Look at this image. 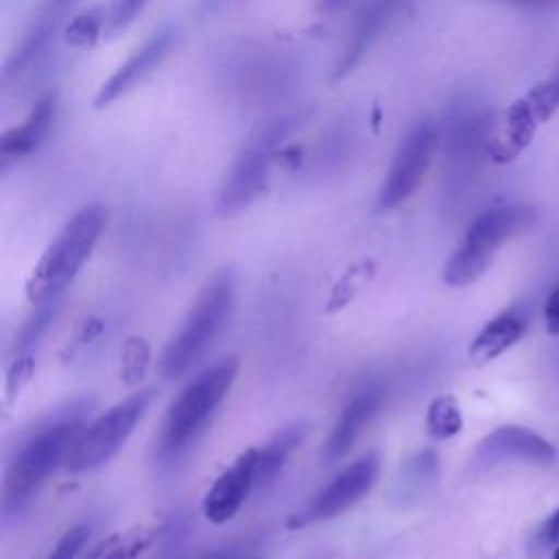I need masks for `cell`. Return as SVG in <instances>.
I'll return each instance as SVG.
<instances>
[{"label": "cell", "instance_id": "13", "mask_svg": "<svg viewBox=\"0 0 559 559\" xmlns=\"http://www.w3.org/2000/svg\"><path fill=\"white\" fill-rule=\"evenodd\" d=\"M382 402H384V389L378 384H369V386L356 391L347 400V404L343 406L336 424L332 426V430L323 443V461L325 463H334L352 450V445L356 443V439L360 437L365 426L380 411Z\"/></svg>", "mask_w": 559, "mask_h": 559}, {"label": "cell", "instance_id": "15", "mask_svg": "<svg viewBox=\"0 0 559 559\" xmlns=\"http://www.w3.org/2000/svg\"><path fill=\"white\" fill-rule=\"evenodd\" d=\"M537 124L539 120L528 100L524 96L513 100L502 116V129L489 131L487 153L500 164L515 159L533 142Z\"/></svg>", "mask_w": 559, "mask_h": 559}, {"label": "cell", "instance_id": "21", "mask_svg": "<svg viewBox=\"0 0 559 559\" xmlns=\"http://www.w3.org/2000/svg\"><path fill=\"white\" fill-rule=\"evenodd\" d=\"M59 301H46L35 306V312L26 319V323L20 328L17 336H15V352L17 356H31V349L37 347V343L41 341V336L48 332L50 323L55 321L57 312H59Z\"/></svg>", "mask_w": 559, "mask_h": 559}, {"label": "cell", "instance_id": "29", "mask_svg": "<svg viewBox=\"0 0 559 559\" xmlns=\"http://www.w3.org/2000/svg\"><path fill=\"white\" fill-rule=\"evenodd\" d=\"M537 539L544 546H559V509H555L537 531Z\"/></svg>", "mask_w": 559, "mask_h": 559}, {"label": "cell", "instance_id": "6", "mask_svg": "<svg viewBox=\"0 0 559 559\" xmlns=\"http://www.w3.org/2000/svg\"><path fill=\"white\" fill-rule=\"evenodd\" d=\"M155 397V389H142L122 402L114 404L92 424H87L76 437L68 459L66 469L81 474L103 467L107 461L116 456V452L124 445V441L135 430L138 421L144 417L146 408Z\"/></svg>", "mask_w": 559, "mask_h": 559}, {"label": "cell", "instance_id": "19", "mask_svg": "<svg viewBox=\"0 0 559 559\" xmlns=\"http://www.w3.org/2000/svg\"><path fill=\"white\" fill-rule=\"evenodd\" d=\"M437 467H439V456L430 448H424L415 452L411 459H406L397 478V498L404 500V498L417 496L435 478Z\"/></svg>", "mask_w": 559, "mask_h": 559}, {"label": "cell", "instance_id": "20", "mask_svg": "<svg viewBox=\"0 0 559 559\" xmlns=\"http://www.w3.org/2000/svg\"><path fill=\"white\" fill-rule=\"evenodd\" d=\"M426 428L435 439H450L461 432L463 415L454 395H439L426 413Z\"/></svg>", "mask_w": 559, "mask_h": 559}, {"label": "cell", "instance_id": "24", "mask_svg": "<svg viewBox=\"0 0 559 559\" xmlns=\"http://www.w3.org/2000/svg\"><path fill=\"white\" fill-rule=\"evenodd\" d=\"M148 356H151V349L146 345L144 338H129L122 347V378L127 384H135L146 367H148Z\"/></svg>", "mask_w": 559, "mask_h": 559}, {"label": "cell", "instance_id": "3", "mask_svg": "<svg viewBox=\"0 0 559 559\" xmlns=\"http://www.w3.org/2000/svg\"><path fill=\"white\" fill-rule=\"evenodd\" d=\"M238 358L229 356L188 382L173 400L157 437V450L164 459H177L203 432L214 411L221 406L238 376Z\"/></svg>", "mask_w": 559, "mask_h": 559}, {"label": "cell", "instance_id": "11", "mask_svg": "<svg viewBox=\"0 0 559 559\" xmlns=\"http://www.w3.org/2000/svg\"><path fill=\"white\" fill-rule=\"evenodd\" d=\"M255 463L258 448H247L207 489L203 498V515L212 524H225L240 511L249 491L255 487Z\"/></svg>", "mask_w": 559, "mask_h": 559}, {"label": "cell", "instance_id": "18", "mask_svg": "<svg viewBox=\"0 0 559 559\" xmlns=\"http://www.w3.org/2000/svg\"><path fill=\"white\" fill-rule=\"evenodd\" d=\"M306 426L304 424H290L284 426L280 432H275L262 448H258V463H255V487H264L269 485L280 469L284 467V463L288 461V456L293 454L295 448H299V443L306 437Z\"/></svg>", "mask_w": 559, "mask_h": 559}, {"label": "cell", "instance_id": "27", "mask_svg": "<svg viewBox=\"0 0 559 559\" xmlns=\"http://www.w3.org/2000/svg\"><path fill=\"white\" fill-rule=\"evenodd\" d=\"M31 371H33V358L31 356H15L13 358V362L9 367V376H7V395H9V400H13L20 393V389L28 380Z\"/></svg>", "mask_w": 559, "mask_h": 559}, {"label": "cell", "instance_id": "23", "mask_svg": "<svg viewBox=\"0 0 559 559\" xmlns=\"http://www.w3.org/2000/svg\"><path fill=\"white\" fill-rule=\"evenodd\" d=\"M524 98L533 107L539 122H546L552 118V114L559 109V72L552 79H546L537 85H533Z\"/></svg>", "mask_w": 559, "mask_h": 559}, {"label": "cell", "instance_id": "33", "mask_svg": "<svg viewBox=\"0 0 559 559\" xmlns=\"http://www.w3.org/2000/svg\"><path fill=\"white\" fill-rule=\"evenodd\" d=\"M552 559H559V546L552 550Z\"/></svg>", "mask_w": 559, "mask_h": 559}, {"label": "cell", "instance_id": "17", "mask_svg": "<svg viewBox=\"0 0 559 559\" xmlns=\"http://www.w3.org/2000/svg\"><path fill=\"white\" fill-rule=\"evenodd\" d=\"M524 319L518 312H502L493 317L472 341L467 358L472 365H487L509 347H513L524 334Z\"/></svg>", "mask_w": 559, "mask_h": 559}, {"label": "cell", "instance_id": "8", "mask_svg": "<svg viewBox=\"0 0 559 559\" xmlns=\"http://www.w3.org/2000/svg\"><path fill=\"white\" fill-rule=\"evenodd\" d=\"M439 144V129L432 120H417L402 138L386 177L378 190L376 210L389 212L413 197L421 183Z\"/></svg>", "mask_w": 559, "mask_h": 559}, {"label": "cell", "instance_id": "16", "mask_svg": "<svg viewBox=\"0 0 559 559\" xmlns=\"http://www.w3.org/2000/svg\"><path fill=\"white\" fill-rule=\"evenodd\" d=\"M55 114H57V98H55V94H46L33 105L28 116L17 127L7 129L0 138L2 164L22 159V157L31 155L33 151H37L50 131Z\"/></svg>", "mask_w": 559, "mask_h": 559}, {"label": "cell", "instance_id": "12", "mask_svg": "<svg viewBox=\"0 0 559 559\" xmlns=\"http://www.w3.org/2000/svg\"><path fill=\"white\" fill-rule=\"evenodd\" d=\"M552 459V443L524 426H498L478 443L474 452V463L480 467H491L502 461L550 463Z\"/></svg>", "mask_w": 559, "mask_h": 559}, {"label": "cell", "instance_id": "7", "mask_svg": "<svg viewBox=\"0 0 559 559\" xmlns=\"http://www.w3.org/2000/svg\"><path fill=\"white\" fill-rule=\"evenodd\" d=\"M290 120L282 118L258 129L245 142L218 190L216 207L221 216L238 214L266 188L275 151L286 138Z\"/></svg>", "mask_w": 559, "mask_h": 559}, {"label": "cell", "instance_id": "10", "mask_svg": "<svg viewBox=\"0 0 559 559\" xmlns=\"http://www.w3.org/2000/svg\"><path fill=\"white\" fill-rule=\"evenodd\" d=\"M175 41V31L170 26L153 33L138 50H133L124 63H120L98 87L94 96V107L105 109L138 83H142L168 55Z\"/></svg>", "mask_w": 559, "mask_h": 559}, {"label": "cell", "instance_id": "32", "mask_svg": "<svg viewBox=\"0 0 559 559\" xmlns=\"http://www.w3.org/2000/svg\"><path fill=\"white\" fill-rule=\"evenodd\" d=\"M199 559H227V557H225V552H212V555H203Z\"/></svg>", "mask_w": 559, "mask_h": 559}, {"label": "cell", "instance_id": "14", "mask_svg": "<svg viewBox=\"0 0 559 559\" xmlns=\"http://www.w3.org/2000/svg\"><path fill=\"white\" fill-rule=\"evenodd\" d=\"M404 2L406 0H365V4L360 7L354 20L347 44L334 66L332 81H341L360 63V59L367 55L373 41L382 35V31L389 26V22L393 20V15L400 11Z\"/></svg>", "mask_w": 559, "mask_h": 559}, {"label": "cell", "instance_id": "22", "mask_svg": "<svg viewBox=\"0 0 559 559\" xmlns=\"http://www.w3.org/2000/svg\"><path fill=\"white\" fill-rule=\"evenodd\" d=\"M103 26H105V15L98 9L81 13L66 26V41L76 48H87L98 39Z\"/></svg>", "mask_w": 559, "mask_h": 559}, {"label": "cell", "instance_id": "35", "mask_svg": "<svg viewBox=\"0 0 559 559\" xmlns=\"http://www.w3.org/2000/svg\"><path fill=\"white\" fill-rule=\"evenodd\" d=\"M249 559H255V557H249Z\"/></svg>", "mask_w": 559, "mask_h": 559}, {"label": "cell", "instance_id": "30", "mask_svg": "<svg viewBox=\"0 0 559 559\" xmlns=\"http://www.w3.org/2000/svg\"><path fill=\"white\" fill-rule=\"evenodd\" d=\"M70 2H72V0H50V2H48V11L61 15V13L70 7Z\"/></svg>", "mask_w": 559, "mask_h": 559}, {"label": "cell", "instance_id": "5", "mask_svg": "<svg viewBox=\"0 0 559 559\" xmlns=\"http://www.w3.org/2000/svg\"><path fill=\"white\" fill-rule=\"evenodd\" d=\"M535 218L528 205H498L478 214L465 231L461 247L443 266V282L452 288L476 282L491 264L496 251L524 231Z\"/></svg>", "mask_w": 559, "mask_h": 559}, {"label": "cell", "instance_id": "9", "mask_svg": "<svg viewBox=\"0 0 559 559\" xmlns=\"http://www.w3.org/2000/svg\"><path fill=\"white\" fill-rule=\"evenodd\" d=\"M380 474V459L378 454L365 452L362 456H358L354 463L345 465L314 498L312 502L295 513L288 520L290 528H299L312 522H323L330 518H336L338 513L347 511L349 507H354L362 496H367Z\"/></svg>", "mask_w": 559, "mask_h": 559}, {"label": "cell", "instance_id": "4", "mask_svg": "<svg viewBox=\"0 0 559 559\" xmlns=\"http://www.w3.org/2000/svg\"><path fill=\"white\" fill-rule=\"evenodd\" d=\"M234 310V275L229 271L216 273L194 299L179 332L166 343L159 369L173 380L183 376L218 338Z\"/></svg>", "mask_w": 559, "mask_h": 559}, {"label": "cell", "instance_id": "34", "mask_svg": "<svg viewBox=\"0 0 559 559\" xmlns=\"http://www.w3.org/2000/svg\"><path fill=\"white\" fill-rule=\"evenodd\" d=\"M513 2H531V0H513Z\"/></svg>", "mask_w": 559, "mask_h": 559}, {"label": "cell", "instance_id": "28", "mask_svg": "<svg viewBox=\"0 0 559 559\" xmlns=\"http://www.w3.org/2000/svg\"><path fill=\"white\" fill-rule=\"evenodd\" d=\"M544 317H546V330L548 334H559V286L550 290V295L544 301Z\"/></svg>", "mask_w": 559, "mask_h": 559}, {"label": "cell", "instance_id": "25", "mask_svg": "<svg viewBox=\"0 0 559 559\" xmlns=\"http://www.w3.org/2000/svg\"><path fill=\"white\" fill-rule=\"evenodd\" d=\"M146 0H111V7L105 15V31L116 35L124 31L144 9Z\"/></svg>", "mask_w": 559, "mask_h": 559}, {"label": "cell", "instance_id": "1", "mask_svg": "<svg viewBox=\"0 0 559 559\" xmlns=\"http://www.w3.org/2000/svg\"><path fill=\"white\" fill-rule=\"evenodd\" d=\"M105 225L107 207L103 203H87L63 223L26 282V297L33 306L59 297L92 255Z\"/></svg>", "mask_w": 559, "mask_h": 559}, {"label": "cell", "instance_id": "31", "mask_svg": "<svg viewBox=\"0 0 559 559\" xmlns=\"http://www.w3.org/2000/svg\"><path fill=\"white\" fill-rule=\"evenodd\" d=\"M345 0H321V4L325 7V9H330V11H334V9H338L341 4H343Z\"/></svg>", "mask_w": 559, "mask_h": 559}, {"label": "cell", "instance_id": "2", "mask_svg": "<svg viewBox=\"0 0 559 559\" xmlns=\"http://www.w3.org/2000/svg\"><path fill=\"white\" fill-rule=\"evenodd\" d=\"M85 428L81 417H63L35 430L11 456L2 480L4 515L20 513L41 489L46 478L66 463L76 437Z\"/></svg>", "mask_w": 559, "mask_h": 559}, {"label": "cell", "instance_id": "26", "mask_svg": "<svg viewBox=\"0 0 559 559\" xmlns=\"http://www.w3.org/2000/svg\"><path fill=\"white\" fill-rule=\"evenodd\" d=\"M87 539H90V526L76 524L63 533V537L57 542V546L50 550L46 559H76L83 546L87 544Z\"/></svg>", "mask_w": 559, "mask_h": 559}]
</instances>
